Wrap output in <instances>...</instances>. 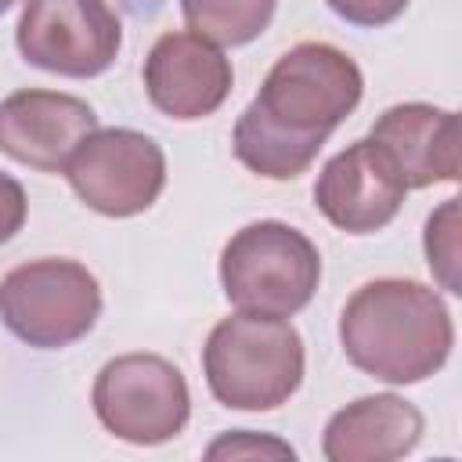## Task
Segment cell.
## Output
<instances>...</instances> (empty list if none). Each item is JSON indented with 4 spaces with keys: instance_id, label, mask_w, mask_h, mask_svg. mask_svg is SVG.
I'll return each instance as SVG.
<instances>
[{
    "instance_id": "1",
    "label": "cell",
    "mask_w": 462,
    "mask_h": 462,
    "mask_svg": "<svg viewBox=\"0 0 462 462\" xmlns=\"http://www.w3.org/2000/svg\"><path fill=\"white\" fill-rule=\"evenodd\" d=\"M361 94L365 76L346 51L321 40L289 47L235 123V159L256 177L296 180L361 105Z\"/></svg>"
},
{
    "instance_id": "2",
    "label": "cell",
    "mask_w": 462,
    "mask_h": 462,
    "mask_svg": "<svg viewBox=\"0 0 462 462\" xmlns=\"http://www.w3.org/2000/svg\"><path fill=\"white\" fill-rule=\"evenodd\" d=\"M346 361L390 386L437 375L455 346V321L437 289L415 278H372L339 314Z\"/></svg>"
},
{
    "instance_id": "3",
    "label": "cell",
    "mask_w": 462,
    "mask_h": 462,
    "mask_svg": "<svg viewBox=\"0 0 462 462\" xmlns=\"http://www.w3.org/2000/svg\"><path fill=\"white\" fill-rule=\"evenodd\" d=\"M303 339L289 318L245 314L217 321L202 346V375L231 411H274L303 383Z\"/></svg>"
},
{
    "instance_id": "4",
    "label": "cell",
    "mask_w": 462,
    "mask_h": 462,
    "mask_svg": "<svg viewBox=\"0 0 462 462\" xmlns=\"http://www.w3.org/2000/svg\"><path fill=\"white\" fill-rule=\"evenodd\" d=\"M321 282L318 245L285 220H253L220 249V289L245 314H300Z\"/></svg>"
},
{
    "instance_id": "5",
    "label": "cell",
    "mask_w": 462,
    "mask_h": 462,
    "mask_svg": "<svg viewBox=\"0 0 462 462\" xmlns=\"http://www.w3.org/2000/svg\"><path fill=\"white\" fill-rule=\"evenodd\" d=\"M101 318V285L65 256L18 263L0 278V321L36 350H61L83 339Z\"/></svg>"
},
{
    "instance_id": "6",
    "label": "cell",
    "mask_w": 462,
    "mask_h": 462,
    "mask_svg": "<svg viewBox=\"0 0 462 462\" xmlns=\"http://www.w3.org/2000/svg\"><path fill=\"white\" fill-rule=\"evenodd\" d=\"M90 404L97 422L126 444L155 448L184 433L191 393L184 372L159 354H119L94 375Z\"/></svg>"
},
{
    "instance_id": "7",
    "label": "cell",
    "mask_w": 462,
    "mask_h": 462,
    "mask_svg": "<svg viewBox=\"0 0 462 462\" xmlns=\"http://www.w3.org/2000/svg\"><path fill=\"white\" fill-rule=\"evenodd\" d=\"M61 173L87 209L123 220L155 206L166 188V155L141 130L97 126L79 141Z\"/></svg>"
},
{
    "instance_id": "8",
    "label": "cell",
    "mask_w": 462,
    "mask_h": 462,
    "mask_svg": "<svg viewBox=\"0 0 462 462\" xmlns=\"http://www.w3.org/2000/svg\"><path fill=\"white\" fill-rule=\"evenodd\" d=\"M14 43L32 69L90 79L116 65L123 22L108 0H25Z\"/></svg>"
},
{
    "instance_id": "9",
    "label": "cell",
    "mask_w": 462,
    "mask_h": 462,
    "mask_svg": "<svg viewBox=\"0 0 462 462\" xmlns=\"http://www.w3.org/2000/svg\"><path fill=\"white\" fill-rule=\"evenodd\" d=\"M404 195L408 184L397 162L372 137H361L343 152H336L314 180L318 213L346 235L383 231L401 213Z\"/></svg>"
},
{
    "instance_id": "10",
    "label": "cell",
    "mask_w": 462,
    "mask_h": 462,
    "mask_svg": "<svg viewBox=\"0 0 462 462\" xmlns=\"http://www.w3.org/2000/svg\"><path fill=\"white\" fill-rule=\"evenodd\" d=\"M141 76L152 108L180 123L213 116L235 83V69L224 51L191 29L162 32L144 58Z\"/></svg>"
},
{
    "instance_id": "11",
    "label": "cell",
    "mask_w": 462,
    "mask_h": 462,
    "mask_svg": "<svg viewBox=\"0 0 462 462\" xmlns=\"http://www.w3.org/2000/svg\"><path fill=\"white\" fill-rule=\"evenodd\" d=\"M97 130V112L61 90H14L0 101V152L29 170L61 173L87 134Z\"/></svg>"
},
{
    "instance_id": "12",
    "label": "cell",
    "mask_w": 462,
    "mask_h": 462,
    "mask_svg": "<svg viewBox=\"0 0 462 462\" xmlns=\"http://www.w3.org/2000/svg\"><path fill=\"white\" fill-rule=\"evenodd\" d=\"M390 159L397 162L408 191L458 180V116L426 101H404L386 108L372 130Z\"/></svg>"
},
{
    "instance_id": "13",
    "label": "cell",
    "mask_w": 462,
    "mask_h": 462,
    "mask_svg": "<svg viewBox=\"0 0 462 462\" xmlns=\"http://www.w3.org/2000/svg\"><path fill=\"white\" fill-rule=\"evenodd\" d=\"M422 411L401 393H368L339 408L321 433L328 462H393L419 448Z\"/></svg>"
},
{
    "instance_id": "14",
    "label": "cell",
    "mask_w": 462,
    "mask_h": 462,
    "mask_svg": "<svg viewBox=\"0 0 462 462\" xmlns=\"http://www.w3.org/2000/svg\"><path fill=\"white\" fill-rule=\"evenodd\" d=\"M278 0H180V14L191 32L217 47L253 43L274 18Z\"/></svg>"
},
{
    "instance_id": "15",
    "label": "cell",
    "mask_w": 462,
    "mask_h": 462,
    "mask_svg": "<svg viewBox=\"0 0 462 462\" xmlns=\"http://www.w3.org/2000/svg\"><path fill=\"white\" fill-rule=\"evenodd\" d=\"M422 249H426V263L433 278L440 282V289L462 292L458 289V199H444L440 209L430 213Z\"/></svg>"
},
{
    "instance_id": "16",
    "label": "cell",
    "mask_w": 462,
    "mask_h": 462,
    "mask_svg": "<svg viewBox=\"0 0 462 462\" xmlns=\"http://www.w3.org/2000/svg\"><path fill=\"white\" fill-rule=\"evenodd\" d=\"M206 458H296V451L278 437H263L253 430H231L206 448Z\"/></svg>"
},
{
    "instance_id": "17",
    "label": "cell",
    "mask_w": 462,
    "mask_h": 462,
    "mask_svg": "<svg viewBox=\"0 0 462 462\" xmlns=\"http://www.w3.org/2000/svg\"><path fill=\"white\" fill-rule=\"evenodd\" d=\"M325 4L332 14H339L343 22H350L357 29H379V25H390L393 18H401L411 0H325Z\"/></svg>"
},
{
    "instance_id": "18",
    "label": "cell",
    "mask_w": 462,
    "mask_h": 462,
    "mask_svg": "<svg viewBox=\"0 0 462 462\" xmlns=\"http://www.w3.org/2000/svg\"><path fill=\"white\" fill-rule=\"evenodd\" d=\"M25 213H29V199H25V188L0 170V245L11 242L22 224H25Z\"/></svg>"
},
{
    "instance_id": "19",
    "label": "cell",
    "mask_w": 462,
    "mask_h": 462,
    "mask_svg": "<svg viewBox=\"0 0 462 462\" xmlns=\"http://www.w3.org/2000/svg\"><path fill=\"white\" fill-rule=\"evenodd\" d=\"M11 4H14V0H0V14H4V11L11 7Z\"/></svg>"
}]
</instances>
